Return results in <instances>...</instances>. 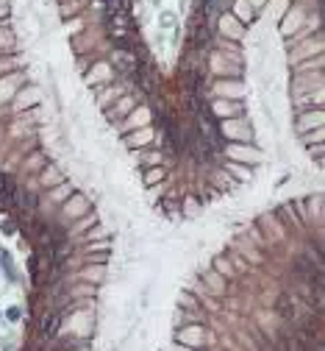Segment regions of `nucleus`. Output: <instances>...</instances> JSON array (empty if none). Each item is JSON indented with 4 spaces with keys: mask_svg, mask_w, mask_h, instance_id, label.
Returning <instances> with one entry per match:
<instances>
[{
    "mask_svg": "<svg viewBox=\"0 0 325 351\" xmlns=\"http://www.w3.org/2000/svg\"><path fill=\"white\" fill-rule=\"evenodd\" d=\"M11 198H14V184H11L8 176H0V201L11 203Z\"/></svg>",
    "mask_w": 325,
    "mask_h": 351,
    "instance_id": "f257e3e1",
    "label": "nucleus"
},
{
    "mask_svg": "<svg viewBox=\"0 0 325 351\" xmlns=\"http://www.w3.org/2000/svg\"><path fill=\"white\" fill-rule=\"evenodd\" d=\"M59 320H62V315H53V318H47V323H45V332H47V335H56V329H59Z\"/></svg>",
    "mask_w": 325,
    "mask_h": 351,
    "instance_id": "f03ea898",
    "label": "nucleus"
},
{
    "mask_svg": "<svg viewBox=\"0 0 325 351\" xmlns=\"http://www.w3.org/2000/svg\"><path fill=\"white\" fill-rule=\"evenodd\" d=\"M162 25H164V28H172V25H175V14H172V11H164V14H162Z\"/></svg>",
    "mask_w": 325,
    "mask_h": 351,
    "instance_id": "7ed1b4c3",
    "label": "nucleus"
},
{
    "mask_svg": "<svg viewBox=\"0 0 325 351\" xmlns=\"http://www.w3.org/2000/svg\"><path fill=\"white\" fill-rule=\"evenodd\" d=\"M159 176H162V170H153V173H147V184H150V181H156V179H159Z\"/></svg>",
    "mask_w": 325,
    "mask_h": 351,
    "instance_id": "20e7f679",
    "label": "nucleus"
}]
</instances>
